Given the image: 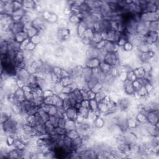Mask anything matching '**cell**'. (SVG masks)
Wrapping results in <instances>:
<instances>
[{"instance_id": "2e32d148", "label": "cell", "mask_w": 159, "mask_h": 159, "mask_svg": "<svg viewBox=\"0 0 159 159\" xmlns=\"http://www.w3.org/2000/svg\"><path fill=\"white\" fill-rule=\"evenodd\" d=\"M93 69L87 67V66H84L83 70V73L81 75V79L85 82H88L92 77H93Z\"/></svg>"}, {"instance_id": "f546056e", "label": "cell", "mask_w": 159, "mask_h": 159, "mask_svg": "<svg viewBox=\"0 0 159 159\" xmlns=\"http://www.w3.org/2000/svg\"><path fill=\"white\" fill-rule=\"evenodd\" d=\"M147 26L149 31H155V32H158V28H159V22L158 20L152 22H146Z\"/></svg>"}, {"instance_id": "d6986e66", "label": "cell", "mask_w": 159, "mask_h": 159, "mask_svg": "<svg viewBox=\"0 0 159 159\" xmlns=\"http://www.w3.org/2000/svg\"><path fill=\"white\" fill-rule=\"evenodd\" d=\"M23 8L26 11L34 10L36 9L37 3L36 1H32V0H25L22 1Z\"/></svg>"}, {"instance_id": "484cf974", "label": "cell", "mask_w": 159, "mask_h": 159, "mask_svg": "<svg viewBox=\"0 0 159 159\" xmlns=\"http://www.w3.org/2000/svg\"><path fill=\"white\" fill-rule=\"evenodd\" d=\"M63 87H64L61 84V83L60 81L55 83H52L51 90L54 91V93L55 95L60 94L62 92Z\"/></svg>"}, {"instance_id": "6da1fadb", "label": "cell", "mask_w": 159, "mask_h": 159, "mask_svg": "<svg viewBox=\"0 0 159 159\" xmlns=\"http://www.w3.org/2000/svg\"><path fill=\"white\" fill-rule=\"evenodd\" d=\"M159 19V12H144L139 15V19L144 22H149L158 21Z\"/></svg>"}, {"instance_id": "83f0119b", "label": "cell", "mask_w": 159, "mask_h": 159, "mask_svg": "<svg viewBox=\"0 0 159 159\" xmlns=\"http://www.w3.org/2000/svg\"><path fill=\"white\" fill-rule=\"evenodd\" d=\"M108 95V93L106 92V91L104 89L99 91L98 93H96L95 96V100L98 102V103L103 102L105 98Z\"/></svg>"}, {"instance_id": "44dd1931", "label": "cell", "mask_w": 159, "mask_h": 159, "mask_svg": "<svg viewBox=\"0 0 159 159\" xmlns=\"http://www.w3.org/2000/svg\"><path fill=\"white\" fill-rule=\"evenodd\" d=\"M27 39H29L28 36V34L26 31H21V32L18 33V34H15L14 40L16 42V43H18V44H20L21 43H22L23 41H24L25 40H26Z\"/></svg>"}, {"instance_id": "60d3db41", "label": "cell", "mask_w": 159, "mask_h": 159, "mask_svg": "<svg viewBox=\"0 0 159 159\" xmlns=\"http://www.w3.org/2000/svg\"><path fill=\"white\" fill-rule=\"evenodd\" d=\"M66 136L69 137V138L72 139H74L75 138H77L79 136H80L79 132L77 129H74V130H70V131H66Z\"/></svg>"}, {"instance_id": "836d02e7", "label": "cell", "mask_w": 159, "mask_h": 159, "mask_svg": "<svg viewBox=\"0 0 159 159\" xmlns=\"http://www.w3.org/2000/svg\"><path fill=\"white\" fill-rule=\"evenodd\" d=\"M0 51H1V55H5L7 53L8 51L7 41L4 40H1V43H0Z\"/></svg>"}, {"instance_id": "3957f363", "label": "cell", "mask_w": 159, "mask_h": 159, "mask_svg": "<svg viewBox=\"0 0 159 159\" xmlns=\"http://www.w3.org/2000/svg\"><path fill=\"white\" fill-rule=\"evenodd\" d=\"M142 40L149 45L152 46L158 43V32L155 31H149L147 35L142 39Z\"/></svg>"}, {"instance_id": "1f68e13d", "label": "cell", "mask_w": 159, "mask_h": 159, "mask_svg": "<svg viewBox=\"0 0 159 159\" xmlns=\"http://www.w3.org/2000/svg\"><path fill=\"white\" fill-rule=\"evenodd\" d=\"M77 123L76 121L70 120V119L66 120L65 128L66 131L77 129Z\"/></svg>"}, {"instance_id": "ba28073f", "label": "cell", "mask_w": 159, "mask_h": 159, "mask_svg": "<svg viewBox=\"0 0 159 159\" xmlns=\"http://www.w3.org/2000/svg\"><path fill=\"white\" fill-rule=\"evenodd\" d=\"M24 29H25V25L21 21L19 22L13 21L9 25V30L12 31L14 34H16L21 31H24Z\"/></svg>"}, {"instance_id": "f1b7e54d", "label": "cell", "mask_w": 159, "mask_h": 159, "mask_svg": "<svg viewBox=\"0 0 159 159\" xmlns=\"http://www.w3.org/2000/svg\"><path fill=\"white\" fill-rule=\"evenodd\" d=\"M14 95L18 99V100L20 103H22L23 102L26 101V98H25L24 96V91L21 88H18L17 90L15 91Z\"/></svg>"}, {"instance_id": "816d5d0a", "label": "cell", "mask_w": 159, "mask_h": 159, "mask_svg": "<svg viewBox=\"0 0 159 159\" xmlns=\"http://www.w3.org/2000/svg\"><path fill=\"white\" fill-rule=\"evenodd\" d=\"M123 49L126 52H132L134 49V47L132 44L131 43H130L129 41H128L125 44V45L123 46Z\"/></svg>"}, {"instance_id": "f907efd6", "label": "cell", "mask_w": 159, "mask_h": 159, "mask_svg": "<svg viewBox=\"0 0 159 159\" xmlns=\"http://www.w3.org/2000/svg\"><path fill=\"white\" fill-rule=\"evenodd\" d=\"M66 120H67V119H66L65 116H63V117H60V118H59V119H58V127L65 128Z\"/></svg>"}, {"instance_id": "9f6ffc18", "label": "cell", "mask_w": 159, "mask_h": 159, "mask_svg": "<svg viewBox=\"0 0 159 159\" xmlns=\"http://www.w3.org/2000/svg\"><path fill=\"white\" fill-rule=\"evenodd\" d=\"M136 79H137V77L135 75L134 73L133 70L127 73V80L133 82L134 81H135Z\"/></svg>"}, {"instance_id": "6125c7cd", "label": "cell", "mask_w": 159, "mask_h": 159, "mask_svg": "<svg viewBox=\"0 0 159 159\" xmlns=\"http://www.w3.org/2000/svg\"><path fill=\"white\" fill-rule=\"evenodd\" d=\"M80 105L81 107L89 109L90 108V103H89V100L87 99H83V101L80 103Z\"/></svg>"}, {"instance_id": "f5cc1de1", "label": "cell", "mask_w": 159, "mask_h": 159, "mask_svg": "<svg viewBox=\"0 0 159 159\" xmlns=\"http://www.w3.org/2000/svg\"><path fill=\"white\" fill-rule=\"evenodd\" d=\"M103 89V85L102 84H101V83H98L97 84H96L93 88H91V91L94 92L95 93H98L99 91L102 90Z\"/></svg>"}, {"instance_id": "5bb4252c", "label": "cell", "mask_w": 159, "mask_h": 159, "mask_svg": "<svg viewBox=\"0 0 159 159\" xmlns=\"http://www.w3.org/2000/svg\"><path fill=\"white\" fill-rule=\"evenodd\" d=\"M100 63H101V61L97 58H87L85 62V66H87V67L91 69H94L99 67Z\"/></svg>"}, {"instance_id": "ac0fdd59", "label": "cell", "mask_w": 159, "mask_h": 159, "mask_svg": "<svg viewBox=\"0 0 159 159\" xmlns=\"http://www.w3.org/2000/svg\"><path fill=\"white\" fill-rule=\"evenodd\" d=\"M84 144V141L82 137L79 136L74 139H72V149L73 152H77Z\"/></svg>"}, {"instance_id": "4fadbf2b", "label": "cell", "mask_w": 159, "mask_h": 159, "mask_svg": "<svg viewBox=\"0 0 159 159\" xmlns=\"http://www.w3.org/2000/svg\"><path fill=\"white\" fill-rule=\"evenodd\" d=\"M103 49L107 53H117L119 49V47L117 43H112V42L105 40V43Z\"/></svg>"}, {"instance_id": "7a4b0ae2", "label": "cell", "mask_w": 159, "mask_h": 159, "mask_svg": "<svg viewBox=\"0 0 159 159\" xmlns=\"http://www.w3.org/2000/svg\"><path fill=\"white\" fill-rule=\"evenodd\" d=\"M104 62L111 65V66H117L121 64V61L117 53H107L105 57Z\"/></svg>"}, {"instance_id": "11a10c76", "label": "cell", "mask_w": 159, "mask_h": 159, "mask_svg": "<svg viewBox=\"0 0 159 159\" xmlns=\"http://www.w3.org/2000/svg\"><path fill=\"white\" fill-rule=\"evenodd\" d=\"M54 91L51 90V89H47V90H43V98L44 99L47 97H50V96H52L53 95H54Z\"/></svg>"}, {"instance_id": "4dcf8cb0", "label": "cell", "mask_w": 159, "mask_h": 159, "mask_svg": "<svg viewBox=\"0 0 159 159\" xmlns=\"http://www.w3.org/2000/svg\"><path fill=\"white\" fill-rule=\"evenodd\" d=\"M103 40L102 32L99 31H94V34L93 36V38L91 40V43L95 44V45L98 44L100 42L102 41Z\"/></svg>"}, {"instance_id": "30bf717a", "label": "cell", "mask_w": 159, "mask_h": 159, "mask_svg": "<svg viewBox=\"0 0 159 159\" xmlns=\"http://www.w3.org/2000/svg\"><path fill=\"white\" fill-rule=\"evenodd\" d=\"M98 26L100 32H107L111 29V21L106 18H103L98 22Z\"/></svg>"}, {"instance_id": "6f0895ef", "label": "cell", "mask_w": 159, "mask_h": 159, "mask_svg": "<svg viewBox=\"0 0 159 159\" xmlns=\"http://www.w3.org/2000/svg\"><path fill=\"white\" fill-rule=\"evenodd\" d=\"M29 42H30V39H27L26 40L23 41L22 43H21L20 44V51H25L28 44L29 43Z\"/></svg>"}, {"instance_id": "9a60e30c", "label": "cell", "mask_w": 159, "mask_h": 159, "mask_svg": "<svg viewBox=\"0 0 159 159\" xmlns=\"http://www.w3.org/2000/svg\"><path fill=\"white\" fill-rule=\"evenodd\" d=\"M65 115L67 119L76 121V119L78 115V110L74 107H70L68 110L65 111Z\"/></svg>"}, {"instance_id": "cb8c5ba5", "label": "cell", "mask_w": 159, "mask_h": 159, "mask_svg": "<svg viewBox=\"0 0 159 159\" xmlns=\"http://www.w3.org/2000/svg\"><path fill=\"white\" fill-rule=\"evenodd\" d=\"M136 119L139 125H142L147 122L146 118V113L143 111H139L136 116Z\"/></svg>"}, {"instance_id": "603a6c76", "label": "cell", "mask_w": 159, "mask_h": 159, "mask_svg": "<svg viewBox=\"0 0 159 159\" xmlns=\"http://www.w3.org/2000/svg\"><path fill=\"white\" fill-rule=\"evenodd\" d=\"M13 147L19 150H26L27 149V144L21 139L16 138Z\"/></svg>"}, {"instance_id": "d4e9b609", "label": "cell", "mask_w": 159, "mask_h": 159, "mask_svg": "<svg viewBox=\"0 0 159 159\" xmlns=\"http://www.w3.org/2000/svg\"><path fill=\"white\" fill-rule=\"evenodd\" d=\"M24 31L26 32L29 39L32 38V37H34L37 34H40V32L37 29H36V28L33 26L32 25H31V26H30L29 27L25 29Z\"/></svg>"}, {"instance_id": "8992f818", "label": "cell", "mask_w": 159, "mask_h": 159, "mask_svg": "<svg viewBox=\"0 0 159 159\" xmlns=\"http://www.w3.org/2000/svg\"><path fill=\"white\" fill-rule=\"evenodd\" d=\"M148 32L149 30L147 28V23L139 21L136 29L137 36L141 39H143L147 35Z\"/></svg>"}, {"instance_id": "7bdbcfd3", "label": "cell", "mask_w": 159, "mask_h": 159, "mask_svg": "<svg viewBox=\"0 0 159 159\" xmlns=\"http://www.w3.org/2000/svg\"><path fill=\"white\" fill-rule=\"evenodd\" d=\"M16 137L13 135H8L5 139V144L7 147H13Z\"/></svg>"}, {"instance_id": "ab89813d", "label": "cell", "mask_w": 159, "mask_h": 159, "mask_svg": "<svg viewBox=\"0 0 159 159\" xmlns=\"http://www.w3.org/2000/svg\"><path fill=\"white\" fill-rule=\"evenodd\" d=\"M127 124L128 125L129 129H132L135 128L139 125L135 118H127Z\"/></svg>"}, {"instance_id": "9c48e42d", "label": "cell", "mask_w": 159, "mask_h": 159, "mask_svg": "<svg viewBox=\"0 0 159 159\" xmlns=\"http://www.w3.org/2000/svg\"><path fill=\"white\" fill-rule=\"evenodd\" d=\"M123 90L125 94L129 96H132L135 93V90L134 89L132 82L128 80H125L123 81Z\"/></svg>"}, {"instance_id": "ee69618b", "label": "cell", "mask_w": 159, "mask_h": 159, "mask_svg": "<svg viewBox=\"0 0 159 159\" xmlns=\"http://www.w3.org/2000/svg\"><path fill=\"white\" fill-rule=\"evenodd\" d=\"M30 41L36 46L42 44V36L40 34H37L30 39Z\"/></svg>"}, {"instance_id": "b9f144b4", "label": "cell", "mask_w": 159, "mask_h": 159, "mask_svg": "<svg viewBox=\"0 0 159 159\" xmlns=\"http://www.w3.org/2000/svg\"><path fill=\"white\" fill-rule=\"evenodd\" d=\"M44 125H45L46 131L47 132V134H51L54 133L55 127L54 126L53 124L51 122H50L49 120L44 123Z\"/></svg>"}, {"instance_id": "5b68a950", "label": "cell", "mask_w": 159, "mask_h": 159, "mask_svg": "<svg viewBox=\"0 0 159 159\" xmlns=\"http://www.w3.org/2000/svg\"><path fill=\"white\" fill-rule=\"evenodd\" d=\"M30 76L31 75L28 71L27 69H24L17 70L16 77L17 80L22 81L26 85H29V80Z\"/></svg>"}, {"instance_id": "4316f807", "label": "cell", "mask_w": 159, "mask_h": 159, "mask_svg": "<svg viewBox=\"0 0 159 159\" xmlns=\"http://www.w3.org/2000/svg\"><path fill=\"white\" fill-rule=\"evenodd\" d=\"M112 66L110 65H108L107 63L104 62H101L99 66V70L103 72L105 74H110V71L111 70Z\"/></svg>"}, {"instance_id": "8d00e7d4", "label": "cell", "mask_w": 159, "mask_h": 159, "mask_svg": "<svg viewBox=\"0 0 159 159\" xmlns=\"http://www.w3.org/2000/svg\"><path fill=\"white\" fill-rule=\"evenodd\" d=\"M98 110L101 112L103 114V116L107 113L108 112V106L107 104L105 103V102H101L98 103Z\"/></svg>"}, {"instance_id": "52a82bcc", "label": "cell", "mask_w": 159, "mask_h": 159, "mask_svg": "<svg viewBox=\"0 0 159 159\" xmlns=\"http://www.w3.org/2000/svg\"><path fill=\"white\" fill-rule=\"evenodd\" d=\"M83 67L84 66L81 65H77L71 70L70 76L74 81L81 78Z\"/></svg>"}, {"instance_id": "7dc6e473", "label": "cell", "mask_w": 159, "mask_h": 159, "mask_svg": "<svg viewBox=\"0 0 159 159\" xmlns=\"http://www.w3.org/2000/svg\"><path fill=\"white\" fill-rule=\"evenodd\" d=\"M12 4H13V7L14 11L23 8L22 1H18V0L12 1Z\"/></svg>"}, {"instance_id": "94428289", "label": "cell", "mask_w": 159, "mask_h": 159, "mask_svg": "<svg viewBox=\"0 0 159 159\" xmlns=\"http://www.w3.org/2000/svg\"><path fill=\"white\" fill-rule=\"evenodd\" d=\"M36 47V46L30 41L29 43L28 44L26 48V50H28V51H34Z\"/></svg>"}, {"instance_id": "f35d334b", "label": "cell", "mask_w": 159, "mask_h": 159, "mask_svg": "<svg viewBox=\"0 0 159 159\" xmlns=\"http://www.w3.org/2000/svg\"><path fill=\"white\" fill-rule=\"evenodd\" d=\"M24 61H25V59H24V55L23 51H19L16 55V57L14 58V62L16 65H18V64Z\"/></svg>"}, {"instance_id": "681fc988", "label": "cell", "mask_w": 159, "mask_h": 159, "mask_svg": "<svg viewBox=\"0 0 159 159\" xmlns=\"http://www.w3.org/2000/svg\"><path fill=\"white\" fill-rule=\"evenodd\" d=\"M58 119H59V117H58L57 114L54 115V116H50V117H49L50 122H51L53 124V125L55 128L58 126Z\"/></svg>"}, {"instance_id": "74e56055", "label": "cell", "mask_w": 159, "mask_h": 159, "mask_svg": "<svg viewBox=\"0 0 159 159\" xmlns=\"http://www.w3.org/2000/svg\"><path fill=\"white\" fill-rule=\"evenodd\" d=\"M89 112H90V110H89V109L83 107L81 106L78 110V114L80 116H81L82 117V118H83L85 119H88V114H89Z\"/></svg>"}, {"instance_id": "7402d4cb", "label": "cell", "mask_w": 159, "mask_h": 159, "mask_svg": "<svg viewBox=\"0 0 159 159\" xmlns=\"http://www.w3.org/2000/svg\"><path fill=\"white\" fill-rule=\"evenodd\" d=\"M93 126L96 129H101L105 125V119L103 116H99L95 119L94 121L92 122Z\"/></svg>"}, {"instance_id": "d590c367", "label": "cell", "mask_w": 159, "mask_h": 159, "mask_svg": "<svg viewBox=\"0 0 159 159\" xmlns=\"http://www.w3.org/2000/svg\"><path fill=\"white\" fill-rule=\"evenodd\" d=\"M60 82L63 87H67L72 85L74 83V80L71 77H68L61 78Z\"/></svg>"}, {"instance_id": "ffe728a7", "label": "cell", "mask_w": 159, "mask_h": 159, "mask_svg": "<svg viewBox=\"0 0 159 159\" xmlns=\"http://www.w3.org/2000/svg\"><path fill=\"white\" fill-rule=\"evenodd\" d=\"M70 95L72 98H73L75 101H76L77 103H80L83 100L82 93H81L80 89H79V88H75L73 91L72 93L71 94H70Z\"/></svg>"}, {"instance_id": "7c38bea8", "label": "cell", "mask_w": 159, "mask_h": 159, "mask_svg": "<svg viewBox=\"0 0 159 159\" xmlns=\"http://www.w3.org/2000/svg\"><path fill=\"white\" fill-rule=\"evenodd\" d=\"M120 37V32L113 29H111L106 32L105 40L116 43Z\"/></svg>"}, {"instance_id": "bcb514c9", "label": "cell", "mask_w": 159, "mask_h": 159, "mask_svg": "<svg viewBox=\"0 0 159 159\" xmlns=\"http://www.w3.org/2000/svg\"><path fill=\"white\" fill-rule=\"evenodd\" d=\"M89 103H90V108H89V110L90 111H96V110H98V103L96 101L95 99L89 100Z\"/></svg>"}, {"instance_id": "f6af8a7d", "label": "cell", "mask_w": 159, "mask_h": 159, "mask_svg": "<svg viewBox=\"0 0 159 159\" xmlns=\"http://www.w3.org/2000/svg\"><path fill=\"white\" fill-rule=\"evenodd\" d=\"M132 85H133L134 89V90H135V92L139 91L140 90V89L142 87H143V85H142V83L140 78H137L135 81H134L132 82Z\"/></svg>"}, {"instance_id": "c3c4849f", "label": "cell", "mask_w": 159, "mask_h": 159, "mask_svg": "<svg viewBox=\"0 0 159 159\" xmlns=\"http://www.w3.org/2000/svg\"><path fill=\"white\" fill-rule=\"evenodd\" d=\"M54 132L57 134L58 136H66V130L65 128H60V127L57 126V127L55 128Z\"/></svg>"}, {"instance_id": "91938a15", "label": "cell", "mask_w": 159, "mask_h": 159, "mask_svg": "<svg viewBox=\"0 0 159 159\" xmlns=\"http://www.w3.org/2000/svg\"><path fill=\"white\" fill-rule=\"evenodd\" d=\"M53 96L44 98V104H45V105H53Z\"/></svg>"}, {"instance_id": "e575fe53", "label": "cell", "mask_w": 159, "mask_h": 159, "mask_svg": "<svg viewBox=\"0 0 159 159\" xmlns=\"http://www.w3.org/2000/svg\"><path fill=\"white\" fill-rule=\"evenodd\" d=\"M38 113L40 114L41 118H42V120H43L44 123L46 122L47 121H48L49 120V117H50L49 114L46 111H45L41 107V106L39 109Z\"/></svg>"}, {"instance_id": "277c9868", "label": "cell", "mask_w": 159, "mask_h": 159, "mask_svg": "<svg viewBox=\"0 0 159 159\" xmlns=\"http://www.w3.org/2000/svg\"><path fill=\"white\" fill-rule=\"evenodd\" d=\"M147 123L152 125H158L159 122L158 110L150 111L146 113Z\"/></svg>"}, {"instance_id": "8fae6325", "label": "cell", "mask_w": 159, "mask_h": 159, "mask_svg": "<svg viewBox=\"0 0 159 159\" xmlns=\"http://www.w3.org/2000/svg\"><path fill=\"white\" fill-rule=\"evenodd\" d=\"M130 147H131V145L127 143V142H117L116 148L120 153L124 154V155H128L130 154L129 153Z\"/></svg>"}, {"instance_id": "d6a6232c", "label": "cell", "mask_w": 159, "mask_h": 159, "mask_svg": "<svg viewBox=\"0 0 159 159\" xmlns=\"http://www.w3.org/2000/svg\"><path fill=\"white\" fill-rule=\"evenodd\" d=\"M134 73L135 75L137 78H144L145 76V74L146 73V72L145 71V70L144 69V68L142 67V66H139V67H137L135 69L133 70Z\"/></svg>"}, {"instance_id": "db71d44e", "label": "cell", "mask_w": 159, "mask_h": 159, "mask_svg": "<svg viewBox=\"0 0 159 159\" xmlns=\"http://www.w3.org/2000/svg\"><path fill=\"white\" fill-rule=\"evenodd\" d=\"M71 107L70 103V100L69 98V95L66 96L65 98L63 99V107L64 110L66 111V110H68L69 108Z\"/></svg>"}, {"instance_id": "e0dca14e", "label": "cell", "mask_w": 159, "mask_h": 159, "mask_svg": "<svg viewBox=\"0 0 159 159\" xmlns=\"http://www.w3.org/2000/svg\"><path fill=\"white\" fill-rule=\"evenodd\" d=\"M136 49V51L138 53H144L147 52L149 51H150V49H151V46L146 43L145 41L142 40L140 42V43L137 46V47L134 48Z\"/></svg>"}, {"instance_id": "680465c9", "label": "cell", "mask_w": 159, "mask_h": 159, "mask_svg": "<svg viewBox=\"0 0 159 159\" xmlns=\"http://www.w3.org/2000/svg\"><path fill=\"white\" fill-rule=\"evenodd\" d=\"M95 96H96V93H95L94 92H93L91 90H90L89 91L87 92V99L88 100H91V99H95Z\"/></svg>"}]
</instances>
